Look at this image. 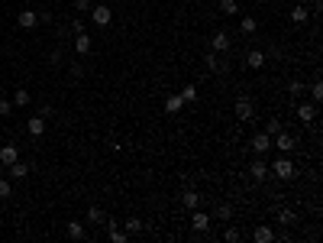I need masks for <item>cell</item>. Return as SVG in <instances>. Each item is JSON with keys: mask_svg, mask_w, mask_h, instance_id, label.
<instances>
[{"mask_svg": "<svg viewBox=\"0 0 323 243\" xmlns=\"http://www.w3.org/2000/svg\"><path fill=\"white\" fill-rule=\"evenodd\" d=\"M91 20H94V26H110L113 23V10L107 7V3H97V7H91Z\"/></svg>", "mask_w": 323, "mask_h": 243, "instance_id": "7a4b0ae2", "label": "cell"}, {"mask_svg": "<svg viewBox=\"0 0 323 243\" xmlns=\"http://www.w3.org/2000/svg\"><path fill=\"white\" fill-rule=\"evenodd\" d=\"M239 30H242V32H255V30H259V23H255V16H242V23H239Z\"/></svg>", "mask_w": 323, "mask_h": 243, "instance_id": "603a6c76", "label": "cell"}, {"mask_svg": "<svg viewBox=\"0 0 323 243\" xmlns=\"http://www.w3.org/2000/svg\"><path fill=\"white\" fill-rule=\"evenodd\" d=\"M181 107H185V101H181V94H168V97H165V110H168V114H178Z\"/></svg>", "mask_w": 323, "mask_h": 243, "instance_id": "d6986e66", "label": "cell"}, {"mask_svg": "<svg viewBox=\"0 0 323 243\" xmlns=\"http://www.w3.org/2000/svg\"><path fill=\"white\" fill-rule=\"evenodd\" d=\"M181 201H185V208H200V191H185V195H181Z\"/></svg>", "mask_w": 323, "mask_h": 243, "instance_id": "ffe728a7", "label": "cell"}, {"mask_svg": "<svg viewBox=\"0 0 323 243\" xmlns=\"http://www.w3.org/2000/svg\"><path fill=\"white\" fill-rule=\"evenodd\" d=\"M314 117H317V104H314V101H310V104L300 101V104H297V120H300V123H310Z\"/></svg>", "mask_w": 323, "mask_h": 243, "instance_id": "52a82bcc", "label": "cell"}, {"mask_svg": "<svg viewBox=\"0 0 323 243\" xmlns=\"http://www.w3.org/2000/svg\"><path fill=\"white\" fill-rule=\"evenodd\" d=\"M181 101H197V88L185 85V88H181Z\"/></svg>", "mask_w": 323, "mask_h": 243, "instance_id": "d4e9b609", "label": "cell"}, {"mask_svg": "<svg viewBox=\"0 0 323 243\" xmlns=\"http://www.w3.org/2000/svg\"><path fill=\"white\" fill-rule=\"evenodd\" d=\"M36 23H39L36 10H20V13H16V26H20V30H32Z\"/></svg>", "mask_w": 323, "mask_h": 243, "instance_id": "5b68a950", "label": "cell"}, {"mask_svg": "<svg viewBox=\"0 0 323 243\" xmlns=\"http://www.w3.org/2000/svg\"><path fill=\"white\" fill-rule=\"evenodd\" d=\"M10 110H13V101H0V117H10Z\"/></svg>", "mask_w": 323, "mask_h": 243, "instance_id": "d590c367", "label": "cell"}, {"mask_svg": "<svg viewBox=\"0 0 323 243\" xmlns=\"http://www.w3.org/2000/svg\"><path fill=\"white\" fill-rule=\"evenodd\" d=\"M210 46H214V52H230V36L226 32H214Z\"/></svg>", "mask_w": 323, "mask_h": 243, "instance_id": "4fadbf2b", "label": "cell"}, {"mask_svg": "<svg viewBox=\"0 0 323 243\" xmlns=\"http://www.w3.org/2000/svg\"><path fill=\"white\" fill-rule=\"evenodd\" d=\"M71 32H75V36H78V32H84V23H81V20H71Z\"/></svg>", "mask_w": 323, "mask_h": 243, "instance_id": "f35d334b", "label": "cell"}, {"mask_svg": "<svg viewBox=\"0 0 323 243\" xmlns=\"http://www.w3.org/2000/svg\"><path fill=\"white\" fill-rule=\"evenodd\" d=\"M220 10H223L226 16H236L239 7H236V0H220Z\"/></svg>", "mask_w": 323, "mask_h": 243, "instance_id": "cb8c5ba5", "label": "cell"}, {"mask_svg": "<svg viewBox=\"0 0 323 243\" xmlns=\"http://www.w3.org/2000/svg\"><path fill=\"white\" fill-rule=\"evenodd\" d=\"M16 159H20L16 146H3V149H0V165H13Z\"/></svg>", "mask_w": 323, "mask_h": 243, "instance_id": "2e32d148", "label": "cell"}, {"mask_svg": "<svg viewBox=\"0 0 323 243\" xmlns=\"http://www.w3.org/2000/svg\"><path fill=\"white\" fill-rule=\"evenodd\" d=\"M265 133H269V136L281 133V123H278V120H269V123H265Z\"/></svg>", "mask_w": 323, "mask_h": 243, "instance_id": "d6a6232c", "label": "cell"}, {"mask_svg": "<svg viewBox=\"0 0 323 243\" xmlns=\"http://www.w3.org/2000/svg\"><path fill=\"white\" fill-rule=\"evenodd\" d=\"M7 169H10V179H26V175H29V165L20 162V159H16L13 165H7Z\"/></svg>", "mask_w": 323, "mask_h": 243, "instance_id": "ac0fdd59", "label": "cell"}, {"mask_svg": "<svg viewBox=\"0 0 323 243\" xmlns=\"http://www.w3.org/2000/svg\"><path fill=\"white\" fill-rule=\"evenodd\" d=\"M236 117L239 120H252L255 117V107H252L249 97H239V101H236Z\"/></svg>", "mask_w": 323, "mask_h": 243, "instance_id": "8992f818", "label": "cell"}, {"mask_svg": "<svg viewBox=\"0 0 323 243\" xmlns=\"http://www.w3.org/2000/svg\"><path fill=\"white\" fill-rule=\"evenodd\" d=\"M142 230V220L139 217H126V234H139Z\"/></svg>", "mask_w": 323, "mask_h": 243, "instance_id": "484cf974", "label": "cell"}, {"mask_svg": "<svg viewBox=\"0 0 323 243\" xmlns=\"http://www.w3.org/2000/svg\"><path fill=\"white\" fill-rule=\"evenodd\" d=\"M269 172H275L281 182H288V179H294V175H297V169H294V162H291L288 156H278L275 162L269 165Z\"/></svg>", "mask_w": 323, "mask_h": 243, "instance_id": "6da1fadb", "label": "cell"}, {"mask_svg": "<svg viewBox=\"0 0 323 243\" xmlns=\"http://www.w3.org/2000/svg\"><path fill=\"white\" fill-rule=\"evenodd\" d=\"M249 172H252V179H255V182H262L265 175H269V162H265V159H252Z\"/></svg>", "mask_w": 323, "mask_h": 243, "instance_id": "8fae6325", "label": "cell"}, {"mask_svg": "<svg viewBox=\"0 0 323 243\" xmlns=\"http://www.w3.org/2000/svg\"><path fill=\"white\" fill-rule=\"evenodd\" d=\"M214 217H220V220H230V217H233L230 204H220V208H216V214H214Z\"/></svg>", "mask_w": 323, "mask_h": 243, "instance_id": "4dcf8cb0", "label": "cell"}, {"mask_svg": "<svg viewBox=\"0 0 323 243\" xmlns=\"http://www.w3.org/2000/svg\"><path fill=\"white\" fill-rule=\"evenodd\" d=\"M246 65H249V68H255V71H259L262 65H265V52H259V49H252V52L246 55Z\"/></svg>", "mask_w": 323, "mask_h": 243, "instance_id": "e0dca14e", "label": "cell"}, {"mask_svg": "<svg viewBox=\"0 0 323 243\" xmlns=\"http://www.w3.org/2000/svg\"><path fill=\"white\" fill-rule=\"evenodd\" d=\"M91 46H94L91 36H84V32H78V36H75V52L78 55H87V52H91Z\"/></svg>", "mask_w": 323, "mask_h": 243, "instance_id": "5bb4252c", "label": "cell"}, {"mask_svg": "<svg viewBox=\"0 0 323 243\" xmlns=\"http://www.w3.org/2000/svg\"><path fill=\"white\" fill-rule=\"evenodd\" d=\"M320 97H323V85H320V81H314V85H310V101H320Z\"/></svg>", "mask_w": 323, "mask_h": 243, "instance_id": "f1b7e54d", "label": "cell"}, {"mask_svg": "<svg viewBox=\"0 0 323 243\" xmlns=\"http://www.w3.org/2000/svg\"><path fill=\"white\" fill-rule=\"evenodd\" d=\"M278 224H294V211H281L278 214Z\"/></svg>", "mask_w": 323, "mask_h": 243, "instance_id": "836d02e7", "label": "cell"}, {"mask_svg": "<svg viewBox=\"0 0 323 243\" xmlns=\"http://www.w3.org/2000/svg\"><path fill=\"white\" fill-rule=\"evenodd\" d=\"M204 65H207L210 71H216V75H223V71L230 68V62H223L220 52H207V55H204Z\"/></svg>", "mask_w": 323, "mask_h": 243, "instance_id": "277c9868", "label": "cell"}, {"mask_svg": "<svg viewBox=\"0 0 323 243\" xmlns=\"http://www.w3.org/2000/svg\"><path fill=\"white\" fill-rule=\"evenodd\" d=\"M26 130H29V136H42V133H46V117H42V114H36V117H29V123H26Z\"/></svg>", "mask_w": 323, "mask_h": 243, "instance_id": "9c48e42d", "label": "cell"}, {"mask_svg": "<svg viewBox=\"0 0 323 243\" xmlns=\"http://www.w3.org/2000/svg\"><path fill=\"white\" fill-rule=\"evenodd\" d=\"M252 240H255V243H271V240H275V230L262 224V227H255V230H252Z\"/></svg>", "mask_w": 323, "mask_h": 243, "instance_id": "7c38bea8", "label": "cell"}, {"mask_svg": "<svg viewBox=\"0 0 323 243\" xmlns=\"http://www.w3.org/2000/svg\"><path fill=\"white\" fill-rule=\"evenodd\" d=\"M126 240H130V234H126V230L110 227V243H126Z\"/></svg>", "mask_w": 323, "mask_h": 243, "instance_id": "7402d4cb", "label": "cell"}, {"mask_svg": "<svg viewBox=\"0 0 323 243\" xmlns=\"http://www.w3.org/2000/svg\"><path fill=\"white\" fill-rule=\"evenodd\" d=\"M271 146H278L281 152H291V149H294V136H288V133H275V136H271Z\"/></svg>", "mask_w": 323, "mask_h": 243, "instance_id": "30bf717a", "label": "cell"}, {"mask_svg": "<svg viewBox=\"0 0 323 243\" xmlns=\"http://www.w3.org/2000/svg\"><path fill=\"white\" fill-rule=\"evenodd\" d=\"M291 20H294V23H304V20H307V10H304V7H294L291 10Z\"/></svg>", "mask_w": 323, "mask_h": 243, "instance_id": "f546056e", "label": "cell"}, {"mask_svg": "<svg viewBox=\"0 0 323 243\" xmlns=\"http://www.w3.org/2000/svg\"><path fill=\"white\" fill-rule=\"evenodd\" d=\"M223 240H226V243H236V240H239V230H236V227H226V230H223Z\"/></svg>", "mask_w": 323, "mask_h": 243, "instance_id": "1f68e13d", "label": "cell"}, {"mask_svg": "<svg viewBox=\"0 0 323 243\" xmlns=\"http://www.w3.org/2000/svg\"><path fill=\"white\" fill-rule=\"evenodd\" d=\"M87 220L91 224H104V211L100 208H87Z\"/></svg>", "mask_w": 323, "mask_h": 243, "instance_id": "4316f807", "label": "cell"}, {"mask_svg": "<svg viewBox=\"0 0 323 243\" xmlns=\"http://www.w3.org/2000/svg\"><path fill=\"white\" fill-rule=\"evenodd\" d=\"M252 149L259 152V156H262V152H269V149H271V136L265 133V130H262V133H255V136H252Z\"/></svg>", "mask_w": 323, "mask_h": 243, "instance_id": "ba28073f", "label": "cell"}, {"mask_svg": "<svg viewBox=\"0 0 323 243\" xmlns=\"http://www.w3.org/2000/svg\"><path fill=\"white\" fill-rule=\"evenodd\" d=\"M288 94H291V97H304V85H300V81H291V85H288Z\"/></svg>", "mask_w": 323, "mask_h": 243, "instance_id": "83f0119b", "label": "cell"}, {"mask_svg": "<svg viewBox=\"0 0 323 243\" xmlns=\"http://www.w3.org/2000/svg\"><path fill=\"white\" fill-rule=\"evenodd\" d=\"M10 195H13V191H10V182L0 179V198H10Z\"/></svg>", "mask_w": 323, "mask_h": 243, "instance_id": "8d00e7d4", "label": "cell"}, {"mask_svg": "<svg viewBox=\"0 0 323 243\" xmlns=\"http://www.w3.org/2000/svg\"><path fill=\"white\" fill-rule=\"evenodd\" d=\"M84 75V65L81 62H71V78H81Z\"/></svg>", "mask_w": 323, "mask_h": 243, "instance_id": "e575fe53", "label": "cell"}, {"mask_svg": "<svg viewBox=\"0 0 323 243\" xmlns=\"http://www.w3.org/2000/svg\"><path fill=\"white\" fill-rule=\"evenodd\" d=\"M68 237H71V240H81V237H84V224H81V220H71V224H68Z\"/></svg>", "mask_w": 323, "mask_h": 243, "instance_id": "44dd1931", "label": "cell"}, {"mask_svg": "<svg viewBox=\"0 0 323 243\" xmlns=\"http://www.w3.org/2000/svg\"><path fill=\"white\" fill-rule=\"evenodd\" d=\"M29 101H32V97H29V91H26V88H16V91H13V107L23 110V107H29Z\"/></svg>", "mask_w": 323, "mask_h": 243, "instance_id": "9a60e30c", "label": "cell"}, {"mask_svg": "<svg viewBox=\"0 0 323 243\" xmlns=\"http://www.w3.org/2000/svg\"><path fill=\"white\" fill-rule=\"evenodd\" d=\"M75 10H91V0H75Z\"/></svg>", "mask_w": 323, "mask_h": 243, "instance_id": "ab89813d", "label": "cell"}, {"mask_svg": "<svg viewBox=\"0 0 323 243\" xmlns=\"http://www.w3.org/2000/svg\"><path fill=\"white\" fill-rule=\"evenodd\" d=\"M58 62H62V49H55V52L49 55V65H58Z\"/></svg>", "mask_w": 323, "mask_h": 243, "instance_id": "74e56055", "label": "cell"}, {"mask_svg": "<svg viewBox=\"0 0 323 243\" xmlns=\"http://www.w3.org/2000/svg\"><path fill=\"white\" fill-rule=\"evenodd\" d=\"M191 227H194V234H207V230H210V214H204L200 208H194V214H191Z\"/></svg>", "mask_w": 323, "mask_h": 243, "instance_id": "3957f363", "label": "cell"}]
</instances>
